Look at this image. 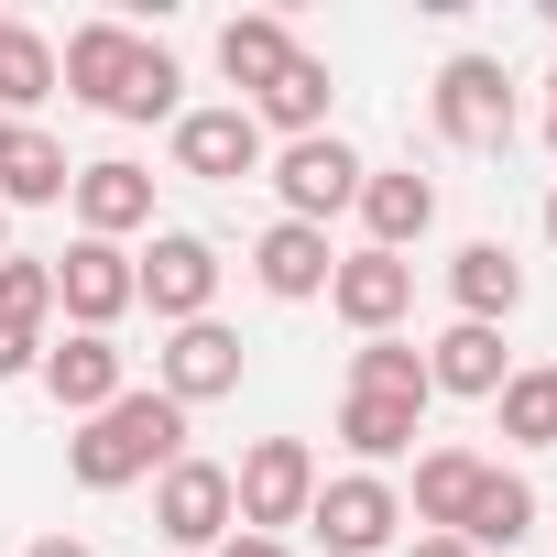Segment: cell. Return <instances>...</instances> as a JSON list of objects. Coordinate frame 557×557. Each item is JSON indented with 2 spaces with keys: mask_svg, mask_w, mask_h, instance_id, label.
<instances>
[{
  "mask_svg": "<svg viewBox=\"0 0 557 557\" xmlns=\"http://www.w3.org/2000/svg\"><path fill=\"white\" fill-rule=\"evenodd\" d=\"M186 459V405H164V394H121V405H99L77 437H66V470H77V492H132V481H153V470H175Z\"/></svg>",
  "mask_w": 557,
  "mask_h": 557,
  "instance_id": "6da1fadb",
  "label": "cell"
},
{
  "mask_svg": "<svg viewBox=\"0 0 557 557\" xmlns=\"http://www.w3.org/2000/svg\"><path fill=\"white\" fill-rule=\"evenodd\" d=\"M426 110H437V143H459V153H503V143H513V77H503V55H448Z\"/></svg>",
  "mask_w": 557,
  "mask_h": 557,
  "instance_id": "7a4b0ae2",
  "label": "cell"
},
{
  "mask_svg": "<svg viewBox=\"0 0 557 557\" xmlns=\"http://www.w3.org/2000/svg\"><path fill=\"white\" fill-rule=\"evenodd\" d=\"M230 503H240V535L307 524V503H318V448H307V437H262V448L230 470Z\"/></svg>",
  "mask_w": 557,
  "mask_h": 557,
  "instance_id": "3957f363",
  "label": "cell"
},
{
  "mask_svg": "<svg viewBox=\"0 0 557 557\" xmlns=\"http://www.w3.org/2000/svg\"><path fill=\"white\" fill-rule=\"evenodd\" d=\"M307 524H318V546H329V557H383V546H394V524H405V492H394L383 470H339V481H318Z\"/></svg>",
  "mask_w": 557,
  "mask_h": 557,
  "instance_id": "277c9868",
  "label": "cell"
},
{
  "mask_svg": "<svg viewBox=\"0 0 557 557\" xmlns=\"http://www.w3.org/2000/svg\"><path fill=\"white\" fill-rule=\"evenodd\" d=\"M132 296H143L164 329H197L208 296H219V240H197V230H153V251L132 262Z\"/></svg>",
  "mask_w": 557,
  "mask_h": 557,
  "instance_id": "5b68a950",
  "label": "cell"
},
{
  "mask_svg": "<svg viewBox=\"0 0 557 557\" xmlns=\"http://www.w3.org/2000/svg\"><path fill=\"white\" fill-rule=\"evenodd\" d=\"M361 153L339 143V132H307V143H285V153H273V197H285V219H307V230H329L350 197H361Z\"/></svg>",
  "mask_w": 557,
  "mask_h": 557,
  "instance_id": "8992f818",
  "label": "cell"
},
{
  "mask_svg": "<svg viewBox=\"0 0 557 557\" xmlns=\"http://www.w3.org/2000/svg\"><path fill=\"white\" fill-rule=\"evenodd\" d=\"M153 535L164 546H219V535H240V503H230V470L219 459H175V470H153Z\"/></svg>",
  "mask_w": 557,
  "mask_h": 557,
  "instance_id": "52a82bcc",
  "label": "cell"
},
{
  "mask_svg": "<svg viewBox=\"0 0 557 557\" xmlns=\"http://www.w3.org/2000/svg\"><path fill=\"white\" fill-rule=\"evenodd\" d=\"M55 307H66L88 339H110V329L143 307V296H132V251H121V240H66V251H55Z\"/></svg>",
  "mask_w": 557,
  "mask_h": 557,
  "instance_id": "ba28073f",
  "label": "cell"
},
{
  "mask_svg": "<svg viewBox=\"0 0 557 557\" xmlns=\"http://www.w3.org/2000/svg\"><path fill=\"white\" fill-rule=\"evenodd\" d=\"M153 394L164 405H219V394H240V329H219V318H197V329H175L164 350H153Z\"/></svg>",
  "mask_w": 557,
  "mask_h": 557,
  "instance_id": "9c48e42d",
  "label": "cell"
},
{
  "mask_svg": "<svg viewBox=\"0 0 557 557\" xmlns=\"http://www.w3.org/2000/svg\"><path fill=\"white\" fill-rule=\"evenodd\" d=\"M143 55H153V45H143L132 23H77V34H66V55H55V77H66L88 110H110V121H121V99H132Z\"/></svg>",
  "mask_w": 557,
  "mask_h": 557,
  "instance_id": "30bf717a",
  "label": "cell"
},
{
  "mask_svg": "<svg viewBox=\"0 0 557 557\" xmlns=\"http://www.w3.org/2000/svg\"><path fill=\"white\" fill-rule=\"evenodd\" d=\"M262 164V121L230 99V110H175V175H197V186H240Z\"/></svg>",
  "mask_w": 557,
  "mask_h": 557,
  "instance_id": "8fae6325",
  "label": "cell"
},
{
  "mask_svg": "<svg viewBox=\"0 0 557 557\" xmlns=\"http://www.w3.org/2000/svg\"><path fill=\"white\" fill-rule=\"evenodd\" d=\"M45 318H55V262L0 251V383H23L45 361Z\"/></svg>",
  "mask_w": 557,
  "mask_h": 557,
  "instance_id": "7c38bea8",
  "label": "cell"
},
{
  "mask_svg": "<svg viewBox=\"0 0 557 557\" xmlns=\"http://www.w3.org/2000/svg\"><path fill=\"white\" fill-rule=\"evenodd\" d=\"M329 307H339L361 339H394V318L416 307V262H394V251H339V273H329Z\"/></svg>",
  "mask_w": 557,
  "mask_h": 557,
  "instance_id": "4fadbf2b",
  "label": "cell"
},
{
  "mask_svg": "<svg viewBox=\"0 0 557 557\" xmlns=\"http://www.w3.org/2000/svg\"><path fill=\"white\" fill-rule=\"evenodd\" d=\"M329 273H339V251H329V230H307V219H273V230L251 240V285L285 296V307L329 296Z\"/></svg>",
  "mask_w": 557,
  "mask_h": 557,
  "instance_id": "5bb4252c",
  "label": "cell"
},
{
  "mask_svg": "<svg viewBox=\"0 0 557 557\" xmlns=\"http://www.w3.org/2000/svg\"><path fill=\"white\" fill-rule=\"evenodd\" d=\"M66 197H77V240H132V230H153V175L121 164V153H110V164H77Z\"/></svg>",
  "mask_w": 557,
  "mask_h": 557,
  "instance_id": "9a60e30c",
  "label": "cell"
},
{
  "mask_svg": "<svg viewBox=\"0 0 557 557\" xmlns=\"http://www.w3.org/2000/svg\"><path fill=\"white\" fill-rule=\"evenodd\" d=\"M34 372H45V394H55L66 416H99V405H121V394H132L121 339H88V329H77V339H45V361H34Z\"/></svg>",
  "mask_w": 557,
  "mask_h": 557,
  "instance_id": "2e32d148",
  "label": "cell"
},
{
  "mask_svg": "<svg viewBox=\"0 0 557 557\" xmlns=\"http://www.w3.org/2000/svg\"><path fill=\"white\" fill-rule=\"evenodd\" d=\"M503 383H513L503 329H470V318H459V329H437V339H426V394H470V405H492Z\"/></svg>",
  "mask_w": 557,
  "mask_h": 557,
  "instance_id": "e0dca14e",
  "label": "cell"
},
{
  "mask_svg": "<svg viewBox=\"0 0 557 557\" xmlns=\"http://www.w3.org/2000/svg\"><path fill=\"white\" fill-rule=\"evenodd\" d=\"M350 208H361V230H372L361 251H394V262H405V240H426V230H437V186H426L416 164H405V175H361V197H350Z\"/></svg>",
  "mask_w": 557,
  "mask_h": 557,
  "instance_id": "ac0fdd59",
  "label": "cell"
},
{
  "mask_svg": "<svg viewBox=\"0 0 557 557\" xmlns=\"http://www.w3.org/2000/svg\"><path fill=\"white\" fill-rule=\"evenodd\" d=\"M481 481H492V459H481V448H426V459H416V503H405V513H416V535H459V524H470V503H481Z\"/></svg>",
  "mask_w": 557,
  "mask_h": 557,
  "instance_id": "d6986e66",
  "label": "cell"
},
{
  "mask_svg": "<svg viewBox=\"0 0 557 557\" xmlns=\"http://www.w3.org/2000/svg\"><path fill=\"white\" fill-rule=\"evenodd\" d=\"M448 296H459L470 329H503V318L524 307V262H513L503 240H459V251H448Z\"/></svg>",
  "mask_w": 557,
  "mask_h": 557,
  "instance_id": "ffe728a7",
  "label": "cell"
},
{
  "mask_svg": "<svg viewBox=\"0 0 557 557\" xmlns=\"http://www.w3.org/2000/svg\"><path fill=\"white\" fill-rule=\"evenodd\" d=\"M296 55H307V45H296L285 23H273V12H240V23H219V77L240 88V110H251V99H262L273 77H285Z\"/></svg>",
  "mask_w": 557,
  "mask_h": 557,
  "instance_id": "44dd1931",
  "label": "cell"
},
{
  "mask_svg": "<svg viewBox=\"0 0 557 557\" xmlns=\"http://www.w3.org/2000/svg\"><path fill=\"white\" fill-rule=\"evenodd\" d=\"M416 426H426V405H394V394H339V448H350L361 470L405 459V448H416Z\"/></svg>",
  "mask_w": 557,
  "mask_h": 557,
  "instance_id": "7402d4cb",
  "label": "cell"
},
{
  "mask_svg": "<svg viewBox=\"0 0 557 557\" xmlns=\"http://www.w3.org/2000/svg\"><path fill=\"white\" fill-rule=\"evenodd\" d=\"M66 186H77L66 143H45V132H23V121H12V143H0V208H55Z\"/></svg>",
  "mask_w": 557,
  "mask_h": 557,
  "instance_id": "603a6c76",
  "label": "cell"
},
{
  "mask_svg": "<svg viewBox=\"0 0 557 557\" xmlns=\"http://www.w3.org/2000/svg\"><path fill=\"white\" fill-rule=\"evenodd\" d=\"M251 121H262V132H285V143L329 132V66H318V55H296L285 77H273V88L251 99Z\"/></svg>",
  "mask_w": 557,
  "mask_h": 557,
  "instance_id": "cb8c5ba5",
  "label": "cell"
},
{
  "mask_svg": "<svg viewBox=\"0 0 557 557\" xmlns=\"http://www.w3.org/2000/svg\"><path fill=\"white\" fill-rule=\"evenodd\" d=\"M524 535H535V481L492 470V481H481V503H470V524H459V546H481V557H492V546H524Z\"/></svg>",
  "mask_w": 557,
  "mask_h": 557,
  "instance_id": "d4e9b609",
  "label": "cell"
},
{
  "mask_svg": "<svg viewBox=\"0 0 557 557\" xmlns=\"http://www.w3.org/2000/svg\"><path fill=\"white\" fill-rule=\"evenodd\" d=\"M34 99H55V45L34 23H0V121H23Z\"/></svg>",
  "mask_w": 557,
  "mask_h": 557,
  "instance_id": "484cf974",
  "label": "cell"
},
{
  "mask_svg": "<svg viewBox=\"0 0 557 557\" xmlns=\"http://www.w3.org/2000/svg\"><path fill=\"white\" fill-rule=\"evenodd\" d=\"M350 394L426 405V350H405V339H361V350H350Z\"/></svg>",
  "mask_w": 557,
  "mask_h": 557,
  "instance_id": "4316f807",
  "label": "cell"
},
{
  "mask_svg": "<svg viewBox=\"0 0 557 557\" xmlns=\"http://www.w3.org/2000/svg\"><path fill=\"white\" fill-rule=\"evenodd\" d=\"M492 405H503V437H513V448H557V383H546V372H513Z\"/></svg>",
  "mask_w": 557,
  "mask_h": 557,
  "instance_id": "83f0119b",
  "label": "cell"
},
{
  "mask_svg": "<svg viewBox=\"0 0 557 557\" xmlns=\"http://www.w3.org/2000/svg\"><path fill=\"white\" fill-rule=\"evenodd\" d=\"M208 557H296V546H285V535H219Z\"/></svg>",
  "mask_w": 557,
  "mask_h": 557,
  "instance_id": "f1b7e54d",
  "label": "cell"
},
{
  "mask_svg": "<svg viewBox=\"0 0 557 557\" xmlns=\"http://www.w3.org/2000/svg\"><path fill=\"white\" fill-rule=\"evenodd\" d=\"M23 557H99V546H88V535H34Z\"/></svg>",
  "mask_w": 557,
  "mask_h": 557,
  "instance_id": "f546056e",
  "label": "cell"
},
{
  "mask_svg": "<svg viewBox=\"0 0 557 557\" xmlns=\"http://www.w3.org/2000/svg\"><path fill=\"white\" fill-rule=\"evenodd\" d=\"M405 557H481V546H459V535H416Z\"/></svg>",
  "mask_w": 557,
  "mask_h": 557,
  "instance_id": "4dcf8cb0",
  "label": "cell"
},
{
  "mask_svg": "<svg viewBox=\"0 0 557 557\" xmlns=\"http://www.w3.org/2000/svg\"><path fill=\"white\" fill-rule=\"evenodd\" d=\"M546 153H557V77H546Z\"/></svg>",
  "mask_w": 557,
  "mask_h": 557,
  "instance_id": "1f68e13d",
  "label": "cell"
},
{
  "mask_svg": "<svg viewBox=\"0 0 557 557\" xmlns=\"http://www.w3.org/2000/svg\"><path fill=\"white\" fill-rule=\"evenodd\" d=\"M546 240H557V186H546Z\"/></svg>",
  "mask_w": 557,
  "mask_h": 557,
  "instance_id": "d6a6232c",
  "label": "cell"
},
{
  "mask_svg": "<svg viewBox=\"0 0 557 557\" xmlns=\"http://www.w3.org/2000/svg\"><path fill=\"white\" fill-rule=\"evenodd\" d=\"M535 12H546V23H557V0H535Z\"/></svg>",
  "mask_w": 557,
  "mask_h": 557,
  "instance_id": "836d02e7",
  "label": "cell"
},
{
  "mask_svg": "<svg viewBox=\"0 0 557 557\" xmlns=\"http://www.w3.org/2000/svg\"><path fill=\"white\" fill-rule=\"evenodd\" d=\"M546 383H557V372H546Z\"/></svg>",
  "mask_w": 557,
  "mask_h": 557,
  "instance_id": "e575fe53",
  "label": "cell"
}]
</instances>
